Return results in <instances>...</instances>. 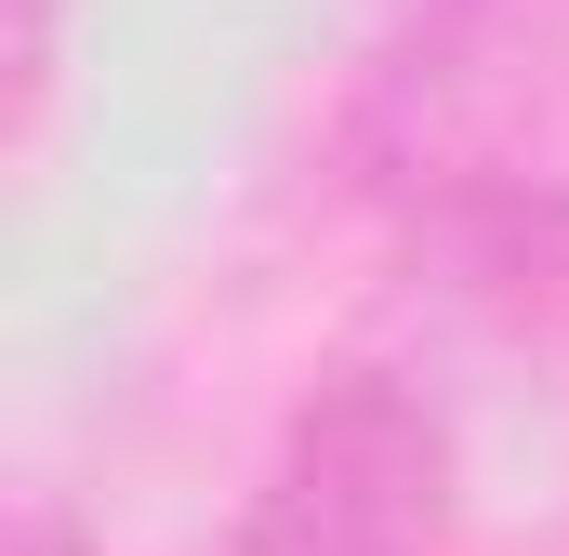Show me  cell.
Returning a JSON list of instances; mask_svg holds the SVG:
<instances>
[{"mask_svg": "<svg viewBox=\"0 0 569 556\" xmlns=\"http://www.w3.org/2000/svg\"><path fill=\"white\" fill-rule=\"evenodd\" d=\"M557 80H569V0H398V27L358 53V93L331 120V172L385 226L477 199L503 172H543L530 120Z\"/></svg>", "mask_w": 569, "mask_h": 556, "instance_id": "6da1fadb", "label": "cell"}, {"mask_svg": "<svg viewBox=\"0 0 569 556\" xmlns=\"http://www.w3.org/2000/svg\"><path fill=\"white\" fill-rule=\"evenodd\" d=\"M226 556H463V450L411 371L345 358L291 398Z\"/></svg>", "mask_w": 569, "mask_h": 556, "instance_id": "7a4b0ae2", "label": "cell"}, {"mask_svg": "<svg viewBox=\"0 0 569 556\" xmlns=\"http://www.w3.org/2000/svg\"><path fill=\"white\" fill-rule=\"evenodd\" d=\"M53 40H67V0H0V67H13V133H40V93H53Z\"/></svg>", "mask_w": 569, "mask_h": 556, "instance_id": "3957f363", "label": "cell"}]
</instances>
